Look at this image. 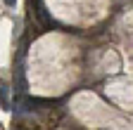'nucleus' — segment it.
Returning <instances> with one entry per match:
<instances>
[{"instance_id":"7ed1b4c3","label":"nucleus","mask_w":133,"mask_h":130,"mask_svg":"<svg viewBox=\"0 0 133 130\" xmlns=\"http://www.w3.org/2000/svg\"><path fill=\"white\" fill-rule=\"evenodd\" d=\"M0 130H3V125H0Z\"/></svg>"},{"instance_id":"f03ea898","label":"nucleus","mask_w":133,"mask_h":130,"mask_svg":"<svg viewBox=\"0 0 133 130\" xmlns=\"http://www.w3.org/2000/svg\"><path fill=\"white\" fill-rule=\"evenodd\" d=\"M14 3H17V0H5V5H10V7H12Z\"/></svg>"},{"instance_id":"f257e3e1","label":"nucleus","mask_w":133,"mask_h":130,"mask_svg":"<svg viewBox=\"0 0 133 130\" xmlns=\"http://www.w3.org/2000/svg\"><path fill=\"white\" fill-rule=\"evenodd\" d=\"M10 92H12L10 83L7 80H0V106L3 109H10Z\"/></svg>"}]
</instances>
